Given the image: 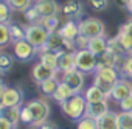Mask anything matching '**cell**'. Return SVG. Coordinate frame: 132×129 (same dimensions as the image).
<instances>
[{"instance_id": "obj_31", "label": "cell", "mask_w": 132, "mask_h": 129, "mask_svg": "<svg viewBox=\"0 0 132 129\" xmlns=\"http://www.w3.org/2000/svg\"><path fill=\"white\" fill-rule=\"evenodd\" d=\"M14 11L8 6L5 0H0V23H11Z\"/></svg>"}, {"instance_id": "obj_45", "label": "cell", "mask_w": 132, "mask_h": 129, "mask_svg": "<svg viewBox=\"0 0 132 129\" xmlns=\"http://www.w3.org/2000/svg\"><path fill=\"white\" fill-rule=\"evenodd\" d=\"M126 11L132 16V0H127V3H126Z\"/></svg>"}, {"instance_id": "obj_1", "label": "cell", "mask_w": 132, "mask_h": 129, "mask_svg": "<svg viewBox=\"0 0 132 129\" xmlns=\"http://www.w3.org/2000/svg\"><path fill=\"white\" fill-rule=\"evenodd\" d=\"M59 106H61L62 115L65 118H69L70 121H75V123L79 118H82L86 115V110H87V101H86L82 93H75L72 98L65 100Z\"/></svg>"}, {"instance_id": "obj_21", "label": "cell", "mask_w": 132, "mask_h": 129, "mask_svg": "<svg viewBox=\"0 0 132 129\" xmlns=\"http://www.w3.org/2000/svg\"><path fill=\"white\" fill-rule=\"evenodd\" d=\"M73 95H75V92H73V89H72V87H69L64 81H59L57 89H56V92H54V95H53V100H54L56 103H59V104H61V103H64L65 100L72 98Z\"/></svg>"}, {"instance_id": "obj_22", "label": "cell", "mask_w": 132, "mask_h": 129, "mask_svg": "<svg viewBox=\"0 0 132 129\" xmlns=\"http://www.w3.org/2000/svg\"><path fill=\"white\" fill-rule=\"evenodd\" d=\"M100 129H118V114L113 110H109L106 115H103L98 120Z\"/></svg>"}, {"instance_id": "obj_16", "label": "cell", "mask_w": 132, "mask_h": 129, "mask_svg": "<svg viewBox=\"0 0 132 129\" xmlns=\"http://www.w3.org/2000/svg\"><path fill=\"white\" fill-rule=\"evenodd\" d=\"M90 53H93L95 56H101L107 51V37L103 34V36H96V37H92L89 39L87 42V48Z\"/></svg>"}, {"instance_id": "obj_40", "label": "cell", "mask_w": 132, "mask_h": 129, "mask_svg": "<svg viewBox=\"0 0 132 129\" xmlns=\"http://www.w3.org/2000/svg\"><path fill=\"white\" fill-rule=\"evenodd\" d=\"M0 129H17V127L8 120V117H5L2 114V115H0Z\"/></svg>"}, {"instance_id": "obj_11", "label": "cell", "mask_w": 132, "mask_h": 129, "mask_svg": "<svg viewBox=\"0 0 132 129\" xmlns=\"http://www.w3.org/2000/svg\"><path fill=\"white\" fill-rule=\"evenodd\" d=\"M59 34L65 39V41H70V42H75L79 36V20H75V19H67L61 28L57 30Z\"/></svg>"}, {"instance_id": "obj_10", "label": "cell", "mask_w": 132, "mask_h": 129, "mask_svg": "<svg viewBox=\"0 0 132 129\" xmlns=\"http://www.w3.org/2000/svg\"><path fill=\"white\" fill-rule=\"evenodd\" d=\"M34 6L39 11L40 17L59 16V13L62 11V6L57 3V0H34Z\"/></svg>"}, {"instance_id": "obj_43", "label": "cell", "mask_w": 132, "mask_h": 129, "mask_svg": "<svg viewBox=\"0 0 132 129\" xmlns=\"http://www.w3.org/2000/svg\"><path fill=\"white\" fill-rule=\"evenodd\" d=\"M28 129H54V126L51 123H42V124H30Z\"/></svg>"}, {"instance_id": "obj_12", "label": "cell", "mask_w": 132, "mask_h": 129, "mask_svg": "<svg viewBox=\"0 0 132 129\" xmlns=\"http://www.w3.org/2000/svg\"><path fill=\"white\" fill-rule=\"evenodd\" d=\"M62 13L67 19L81 20L82 16H84V5L79 0H67L62 6Z\"/></svg>"}, {"instance_id": "obj_4", "label": "cell", "mask_w": 132, "mask_h": 129, "mask_svg": "<svg viewBox=\"0 0 132 129\" xmlns=\"http://www.w3.org/2000/svg\"><path fill=\"white\" fill-rule=\"evenodd\" d=\"M75 67L86 73L93 75L96 72V56L89 50H76L75 51Z\"/></svg>"}, {"instance_id": "obj_27", "label": "cell", "mask_w": 132, "mask_h": 129, "mask_svg": "<svg viewBox=\"0 0 132 129\" xmlns=\"http://www.w3.org/2000/svg\"><path fill=\"white\" fill-rule=\"evenodd\" d=\"M40 25L48 31V33H54L61 28V20H59V16H50V17H42L40 19Z\"/></svg>"}, {"instance_id": "obj_8", "label": "cell", "mask_w": 132, "mask_h": 129, "mask_svg": "<svg viewBox=\"0 0 132 129\" xmlns=\"http://www.w3.org/2000/svg\"><path fill=\"white\" fill-rule=\"evenodd\" d=\"M3 109L5 107H14V106H23L25 101V92L22 87L19 86H13V87H6V90L3 92V95L0 96Z\"/></svg>"}, {"instance_id": "obj_38", "label": "cell", "mask_w": 132, "mask_h": 129, "mask_svg": "<svg viewBox=\"0 0 132 129\" xmlns=\"http://www.w3.org/2000/svg\"><path fill=\"white\" fill-rule=\"evenodd\" d=\"M89 3L95 11H103L109 6V0H89Z\"/></svg>"}, {"instance_id": "obj_9", "label": "cell", "mask_w": 132, "mask_h": 129, "mask_svg": "<svg viewBox=\"0 0 132 129\" xmlns=\"http://www.w3.org/2000/svg\"><path fill=\"white\" fill-rule=\"evenodd\" d=\"M130 95H132V79L120 78L115 83V86H113L112 93H110L109 98L113 100V101H117V103H120L121 100H124V98H127Z\"/></svg>"}, {"instance_id": "obj_18", "label": "cell", "mask_w": 132, "mask_h": 129, "mask_svg": "<svg viewBox=\"0 0 132 129\" xmlns=\"http://www.w3.org/2000/svg\"><path fill=\"white\" fill-rule=\"evenodd\" d=\"M59 81H61V79H59L57 76H53V78L45 79V81H42V83H39V84H36V86H37V90L40 92V95H42L44 98H53V95H54V92H56V89H57Z\"/></svg>"}, {"instance_id": "obj_23", "label": "cell", "mask_w": 132, "mask_h": 129, "mask_svg": "<svg viewBox=\"0 0 132 129\" xmlns=\"http://www.w3.org/2000/svg\"><path fill=\"white\" fill-rule=\"evenodd\" d=\"M82 95H84V98H86L87 103H98V101H104V100H107V96H106V95H104V93L95 86V84L86 87L84 92H82Z\"/></svg>"}, {"instance_id": "obj_28", "label": "cell", "mask_w": 132, "mask_h": 129, "mask_svg": "<svg viewBox=\"0 0 132 129\" xmlns=\"http://www.w3.org/2000/svg\"><path fill=\"white\" fill-rule=\"evenodd\" d=\"M22 16H23V19H25V22H27V25H34V23H40V14H39V11L36 10V6H34V3L28 8V10H25L23 13H22Z\"/></svg>"}, {"instance_id": "obj_44", "label": "cell", "mask_w": 132, "mask_h": 129, "mask_svg": "<svg viewBox=\"0 0 132 129\" xmlns=\"http://www.w3.org/2000/svg\"><path fill=\"white\" fill-rule=\"evenodd\" d=\"M6 87H8V86H6V84H5V83L2 81V78H0V96L3 95V92L6 90Z\"/></svg>"}, {"instance_id": "obj_47", "label": "cell", "mask_w": 132, "mask_h": 129, "mask_svg": "<svg viewBox=\"0 0 132 129\" xmlns=\"http://www.w3.org/2000/svg\"><path fill=\"white\" fill-rule=\"evenodd\" d=\"M130 54H132V50H130Z\"/></svg>"}, {"instance_id": "obj_19", "label": "cell", "mask_w": 132, "mask_h": 129, "mask_svg": "<svg viewBox=\"0 0 132 129\" xmlns=\"http://www.w3.org/2000/svg\"><path fill=\"white\" fill-rule=\"evenodd\" d=\"M95 76H98V78H101L103 81H106V83H110V84H113L115 86V83L121 78V75H120V70L117 69V67H107V69H98L95 73H93Z\"/></svg>"}, {"instance_id": "obj_46", "label": "cell", "mask_w": 132, "mask_h": 129, "mask_svg": "<svg viewBox=\"0 0 132 129\" xmlns=\"http://www.w3.org/2000/svg\"><path fill=\"white\" fill-rule=\"evenodd\" d=\"M3 114V106H2V101H0V115Z\"/></svg>"}, {"instance_id": "obj_2", "label": "cell", "mask_w": 132, "mask_h": 129, "mask_svg": "<svg viewBox=\"0 0 132 129\" xmlns=\"http://www.w3.org/2000/svg\"><path fill=\"white\" fill-rule=\"evenodd\" d=\"M104 31H106V25L98 17H84L79 20V34L87 39L103 36Z\"/></svg>"}, {"instance_id": "obj_33", "label": "cell", "mask_w": 132, "mask_h": 129, "mask_svg": "<svg viewBox=\"0 0 132 129\" xmlns=\"http://www.w3.org/2000/svg\"><path fill=\"white\" fill-rule=\"evenodd\" d=\"M76 129H100L98 120L96 118H92L89 115H84L82 118H79L76 121Z\"/></svg>"}, {"instance_id": "obj_41", "label": "cell", "mask_w": 132, "mask_h": 129, "mask_svg": "<svg viewBox=\"0 0 132 129\" xmlns=\"http://www.w3.org/2000/svg\"><path fill=\"white\" fill-rule=\"evenodd\" d=\"M87 42H89V39L79 34V36H78V39L75 41V45H76V50H86V48H87Z\"/></svg>"}, {"instance_id": "obj_34", "label": "cell", "mask_w": 132, "mask_h": 129, "mask_svg": "<svg viewBox=\"0 0 132 129\" xmlns=\"http://www.w3.org/2000/svg\"><path fill=\"white\" fill-rule=\"evenodd\" d=\"M107 50L112 51V53H115V54H118V56H126V54H127V51H126V50L121 47V44L118 42L117 36L107 39Z\"/></svg>"}, {"instance_id": "obj_36", "label": "cell", "mask_w": 132, "mask_h": 129, "mask_svg": "<svg viewBox=\"0 0 132 129\" xmlns=\"http://www.w3.org/2000/svg\"><path fill=\"white\" fill-rule=\"evenodd\" d=\"M117 39H118V42L121 44V47L127 51V54L130 53V50H132V36H129L127 33H124L123 30H118V34H117Z\"/></svg>"}, {"instance_id": "obj_20", "label": "cell", "mask_w": 132, "mask_h": 129, "mask_svg": "<svg viewBox=\"0 0 132 129\" xmlns=\"http://www.w3.org/2000/svg\"><path fill=\"white\" fill-rule=\"evenodd\" d=\"M16 64V56L6 51H0V76L10 73L14 69Z\"/></svg>"}, {"instance_id": "obj_7", "label": "cell", "mask_w": 132, "mask_h": 129, "mask_svg": "<svg viewBox=\"0 0 132 129\" xmlns=\"http://www.w3.org/2000/svg\"><path fill=\"white\" fill-rule=\"evenodd\" d=\"M61 81H64L69 87H72L75 93H82L86 89V73L79 72L78 69L61 73Z\"/></svg>"}, {"instance_id": "obj_5", "label": "cell", "mask_w": 132, "mask_h": 129, "mask_svg": "<svg viewBox=\"0 0 132 129\" xmlns=\"http://www.w3.org/2000/svg\"><path fill=\"white\" fill-rule=\"evenodd\" d=\"M13 54L19 62H31L36 56H39V50L27 39H22L13 44Z\"/></svg>"}, {"instance_id": "obj_13", "label": "cell", "mask_w": 132, "mask_h": 129, "mask_svg": "<svg viewBox=\"0 0 132 129\" xmlns=\"http://www.w3.org/2000/svg\"><path fill=\"white\" fill-rule=\"evenodd\" d=\"M57 75H59V72H54V70L45 67L42 62H36L31 67V79L36 84H39V83H42L45 79H50L53 76H57Z\"/></svg>"}, {"instance_id": "obj_15", "label": "cell", "mask_w": 132, "mask_h": 129, "mask_svg": "<svg viewBox=\"0 0 132 129\" xmlns=\"http://www.w3.org/2000/svg\"><path fill=\"white\" fill-rule=\"evenodd\" d=\"M76 69L75 67V51H61L57 53V72L65 73Z\"/></svg>"}, {"instance_id": "obj_17", "label": "cell", "mask_w": 132, "mask_h": 129, "mask_svg": "<svg viewBox=\"0 0 132 129\" xmlns=\"http://www.w3.org/2000/svg\"><path fill=\"white\" fill-rule=\"evenodd\" d=\"M109 110H110V109H109V103H107V100H104V101H98V103H87L86 115L100 120V118H101L103 115H106Z\"/></svg>"}, {"instance_id": "obj_25", "label": "cell", "mask_w": 132, "mask_h": 129, "mask_svg": "<svg viewBox=\"0 0 132 129\" xmlns=\"http://www.w3.org/2000/svg\"><path fill=\"white\" fill-rule=\"evenodd\" d=\"M27 27H28V25L19 23V22H14V20L10 23V33H11V41H13V44H14V42H17V41L25 39Z\"/></svg>"}, {"instance_id": "obj_39", "label": "cell", "mask_w": 132, "mask_h": 129, "mask_svg": "<svg viewBox=\"0 0 132 129\" xmlns=\"http://www.w3.org/2000/svg\"><path fill=\"white\" fill-rule=\"evenodd\" d=\"M118 106H120L121 112H132V95L127 96V98H124V100H121L118 103Z\"/></svg>"}, {"instance_id": "obj_3", "label": "cell", "mask_w": 132, "mask_h": 129, "mask_svg": "<svg viewBox=\"0 0 132 129\" xmlns=\"http://www.w3.org/2000/svg\"><path fill=\"white\" fill-rule=\"evenodd\" d=\"M27 106H28V109L33 114V124H42V123L48 121L50 114H51V107L44 98L30 100L27 103Z\"/></svg>"}, {"instance_id": "obj_6", "label": "cell", "mask_w": 132, "mask_h": 129, "mask_svg": "<svg viewBox=\"0 0 132 129\" xmlns=\"http://www.w3.org/2000/svg\"><path fill=\"white\" fill-rule=\"evenodd\" d=\"M48 36H50V33H48L40 23H34V25H28V27H27L25 39H27L31 45H34L39 51H40V48L45 45Z\"/></svg>"}, {"instance_id": "obj_24", "label": "cell", "mask_w": 132, "mask_h": 129, "mask_svg": "<svg viewBox=\"0 0 132 129\" xmlns=\"http://www.w3.org/2000/svg\"><path fill=\"white\" fill-rule=\"evenodd\" d=\"M39 62H42L45 67L57 72V53H54V51H39Z\"/></svg>"}, {"instance_id": "obj_37", "label": "cell", "mask_w": 132, "mask_h": 129, "mask_svg": "<svg viewBox=\"0 0 132 129\" xmlns=\"http://www.w3.org/2000/svg\"><path fill=\"white\" fill-rule=\"evenodd\" d=\"M20 121L25 123L27 126H28V124H33V114H31V110L28 109L27 104L22 106V110H20Z\"/></svg>"}, {"instance_id": "obj_32", "label": "cell", "mask_w": 132, "mask_h": 129, "mask_svg": "<svg viewBox=\"0 0 132 129\" xmlns=\"http://www.w3.org/2000/svg\"><path fill=\"white\" fill-rule=\"evenodd\" d=\"M10 44H13L11 33H10V23H0V50L6 48Z\"/></svg>"}, {"instance_id": "obj_30", "label": "cell", "mask_w": 132, "mask_h": 129, "mask_svg": "<svg viewBox=\"0 0 132 129\" xmlns=\"http://www.w3.org/2000/svg\"><path fill=\"white\" fill-rule=\"evenodd\" d=\"M20 110L22 106H14V107H5L3 109V115L8 117V120L17 127V124L20 123Z\"/></svg>"}, {"instance_id": "obj_29", "label": "cell", "mask_w": 132, "mask_h": 129, "mask_svg": "<svg viewBox=\"0 0 132 129\" xmlns=\"http://www.w3.org/2000/svg\"><path fill=\"white\" fill-rule=\"evenodd\" d=\"M5 2L14 13H23L34 3V0H5Z\"/></svg>"}, {"instance_id": "obj_35", "label": "cell", "mask_w": 132, "mask_h": 129, "mask_svg": "<svg viewBox=\"0 0 132 129\" xmlns=\"http://www.w3.org/2000/svg\"><path fill=\"white\" fill-rule=\"evenodd\" d=\"M118 129H132V112H118Z\"/></svg>"}, {"instance_id": "obj_42", "label": "cell", "mask_w": 132, "mask_h": 129, "mask_svg": "<svg viewBox=\"0 0 132 129\" xmlns=\"http://www.w3.org/2000/svg\"><path fill=\"white\" fill-rule=\"evenodd\" d=\"M120 30H123L124 33H127L129 36H132V17L129 19V20H126L123 25H121V28Z\"/></svg>"}, {"instance_id": "obj_26", "label": "cell", "mask_w": 132, "mask_h": 129, "mask_svg": "<svg viewBox=\"0 0 132 129\" xmlns=\"http://www.w3.org/2000/svg\"><path fill=\"white\" fill-rule=\"evenodd\" d=\"M118 70H120V75L121 78H127V79H132V54H126L121 61V64L118 66Z\"/></svg>"}, {"instance_id": "obj_14", "label": "cell", "mask_w": 132, "mask_h": 129, "mask_svg": "<svg viewBox=\"0 0 132 129\" xmlns=\"http://www.w3.org/2000/svg\"><path fill=\"white\" fill-rule=\"evenodd\" d=\"M123 58L124 56H118V54H115V53L107 50L104 54L96 56V70L98 69H107V67H117L118 69V66L121 64Z\"/></svg>"}]
</instances>
